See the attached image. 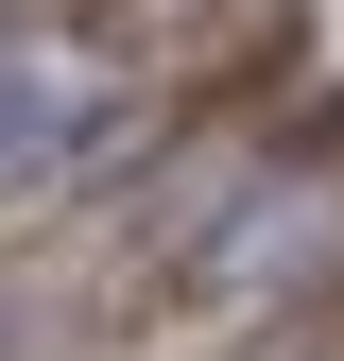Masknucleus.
I'll return each mask as SVG.
<instances>
[{"label":"nucleus","mask_w":344,"mask_h":361,"mask_svg":"<svg viewBox=\"0 0 344 361\" xmlns=\"http://www.w3.org/2000/svg\"><path fill=\"white\" fill-rule=\"evenodd\" d=\"M138 155H155V121L104 86V52H52V35L0 18V224L69 207V190H121Z\"/></svg>","instance_id":"1"}]
</instances>
